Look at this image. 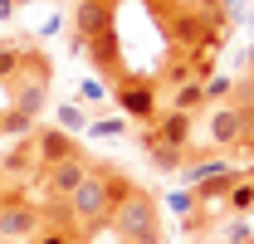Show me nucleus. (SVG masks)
I'll list each match as a JSON object with an SVG mask.
<instances>
[{"mask_svg": "<svg viewBox=\"0 0 254 244\" xmlns=\"http://www.w3.org/2000/svg\"><path fill=\"white\" fill-rule=\"evenodd\" d=\"M152 132H157L166 147L190 152V142H195V118H190V113H171V108H161L157 122H152Z\"/></svg>", "mask_w": 254, "mask_h": 244, "instance_id": "11", "label": "nucleus"}, {"mask_svg": "<svg viewBox=\"0 0 254 244\" xmlns=\"http://www.w3.org/2000/svg\"><path fill=\"white\" fill-rule=\"evenodd\" d=\"M132 190V181L123 176V166H93L88 171V181L78 185L64 205H49L44 220L49 225H68L73 235H98V230H108L113 225V210L123 205V195Z\"/></svg>", "mask_w": 254, "mask_h": 244, "instance_id": "1", "label": "nucleus"}, {"mask_svg": "<svg viewBox=\"0 0 254 244\" xmlns=\"http://www.w3.org/2000/svg\"><path fill=\"white\" fill-rule=\"evenodd\" d=\"M190 205H195V195H190V190H176V195H171V210L190 215Z\"/></svg>", "mask_w": 254, "mask_h": 244, "instance_id": "22", "label": "nucleus"}, {"mask_svg": "<svg viewBox=\"0 0 254 244\" xmlns=\"http://www.w3.org/2000/svg\"><path fill=\"white\" fill-rule=\"evenodd\" d=\"M15 113H25V118L39 122V113L49 108V59H44V49H25V63H20V73H15Z\"/></svg>", "mask_w": 254, "mask_h": 244, "instance_id": "4", "label": "nucleus"}, {"mask_svg": "<svg viewBox=\"0 0 254 244\" xmlns=\"http://www.w3.org/2000/svg\"><path fill=\"white\" fill-rule=\"evenodd\" d=\"M225 93H230V78H225V73H215V78L205 83V103H225Z\"/></svg>", "mask_w": 254, "mask_h": 244, "instance_id": "21", "label": "nucleus"}, {"mask_svg": "<svg viewBox=\"0 0 254 244\" xmlns=\"http://www.w3.org/2000/svg\"><path fill=\"white\" fill-rule=\"evenodd\" d=\"M15 5H39V0H15Z\"/></svg>", "mask_w": 254, "mask_h": 244, "instance_id": "30", "label": "nucleus"}, {"mask_svg": "<svg viewBox=\"0 0 254 244\" xmlns=\"http://www.w3.org/2000/svg\"><path fill=\"white\" fill-rule=\"evenodd\" d=\"M240 181H245V171H240V166H220L215 176H205L190 195H195V205H225V195H230Z\"/></svg>", "mask_w": 254, "mask_h": 244, "instance_id": "12", "label": "nucleus"}, {"mask_svg": "<svg viewBox=\"0 0 254 244\" xmlns=\"http://www.w3.org/2000/svg\"><path fill=\"white\" fill-rule=\"evenodd\" d=\"M108 230H113L123 244H161V210H157V200L132 185V190L123 195V205L113 210V225H108Z\"/></svg>", "mask_w": 254, "mask_h": 244, "instance_id": "3", "label": "nucleus"}, {"mask_svg": "<svg viewBox=\"0 0 254 244\" xmlns=\"http://www.w3.org/2000/svg\"><path fill=\"white\" fill-rule=\"evenodd\" d=\"M113 98H118V113L132 122H142V127H152L161 113V88L152 73H123L118 83H113Z\"/></svg>", "mask_w": 254, "mask_h": 244, "instance_id": "5", "label": "nucleus"}, {"mask_svg": "<svg viewBox=\"0 0 254 244\" xmlns=\"http://www.w3.org/2000/svg\"><path fill=\"white\" fill-rule=\"evenodd\" d=\"M44 225H49V220H44V210L34 205L30 195L10 190V200L0 205V244H30Z\"/></svg>", "mask_w": 254, "mask_h": 244, "instance_id": "6", "label": "nucleus"}, {"mask_svg": "<svg viewBox=\"0 0 254 244\" xmlns=\"http://www.w3.org/2000/svg\"><path fill=\"white\" fill-rule=\"evenodd\" d=\"M10 10H15V0H0V20H10Z\"/></svg>", "mask_w": 254, "mask_h": 244, "instance_id": "26", "label": "nucleus"}, {"mask_svg": "<svg viewBox=\"0 0 254 244\" xmlns=\"http://www.w3.org/2000/svg\"><path fill=\"white\" fill-rule=\"evenodd\" d=\"M250 20H254V15H250Z\"/></svg>", "mask_w": 254, "mask_h": 244, "instance_id": "32", "label": "nucleus"}, {"mask_svg": "<svg viewBox=\"0 0 254 244\" xmlns=\"http://www.w3.org/2000/svg\"><path fill=\"white\" fill-rule=\"evenodd\" d=\"M137 142H142V152L152 156V166H157V171H181V166H186V152H181V147H166L152 127H147V132H137Z\"/></svg>", "mask_w": 254, "mask_h": 244, "instance_id": "13", "label": "nucleus"}, {"mask_svg": "<svg viewBox=\"0 0 254 244\" xmlns=\"http://www.w3.org/2000/svg\"><path fill=\"white\" fill-rule=\"evenodd\" d=\"M118 10L113 5H98V0H78L73 10H68V44H73V54H83L88 44H93L103 30H113L118 20H113Z\"/></svg>", "mask_w": 254, "mask_h": 244, "instance_id": "7", "label": "nucleus"}, {"mask_svg": "<svg viewBox=\"0 0 254 244\" xmlns=\"http://www.w3.org/2000/svg\"><path fill=\"white\" fill-rule=\"evenodd\" d=\"M245 181H250V185H254V166H250V171H245Z\"/></svg>", "mask_w": 254, "mask_h": 244, "instance_id": "28", "label": "nucleus"}, {"mask_svg": "<svg viewBox=\"0 0 254 244\" xmlns=\"http://www.w3.org/2000/svg\"><path fill=\"white\" fill-rule=\"evenodd\" d=\"M83 54H88V63H93V73L103 78V83H118V78L127 73V59H123V39H118V25H113V30H103L93 44L83 49Z\"/></svg>", "mask_w": 254, "mask_h": 244, "instance_id": "9", "label": "nucleus"}, {"mask_svg": "<svg viewBox=\"0 0 254 244\" xmlns=\"http://www.w3.org/2000/svg\"><path fill=\"white\" fill-rule=\"evenodd\" d=\"M73 244H88V240H83V235H78V240H73Z\"/></svg>", "mask_w": 254, "mask_h": 244, "instance_id": "31", "label": "nucleus"}, {"mask_svg": "<svg viewBox=\"0 0 254 244\" xmlns=\"http://www.w3.org/2000/svg\"><path fill=\"white\" fill-rule=\"evenodd\" d=\"M127 132V118L118 113V118H98V122H88V137H123Z\"/></svg>", "mask_w": 254, "mask_h": 244, "instance_id": "18", "label": "nucleus"}, {"mask_svg": "<svg viewBox=\"0 0 254 244\" xmlns=\"http://www.w3.org/2000/svg\"><path fill=\"white\" fill-rule=\"evenodd\" d=\"M225 240H230V244H250V230H245V225H240V220H235V225H230V230H225Z\"/></svg>", "mask_w": 254, "mask_h": 244, "instance_id": "23", "label": "nucleus"}, {"mask_svg": "<svg viewBox=\"0 0 254 244\" xmlns=\"http://www.w3.org/2000/svg\"><path fill=\"white\" fill-rule=\"evenodd\" d=\"M30 142H34V156H39V171H44V166H59L68 156H83L78 152V137L64 132V127H34Z\"/></svg>", "mask_w": 254, "mask_h": 244, "instance_id": "10", "label": "nucleus"}, {"mask_svg": "<svg viewBox=\"0 0 254 244\" xmlns=\"http://www.w3.org/2000/svg\"><path fill=\"white\" fill-rule=\"evenodd\" d=\"M220 166H230V161H220V156H205V161H190V166H181V181H186V190H195L205 176H215Z\"/></svg>", "mask_w": 254, "mask_h": 244, "instance_id": "15", "label": "nucleus"}, {"mask_svg": "<svg viewBox=\"0 0 254 244\" xmlns=\"http://www.w3.org/2000/svg\"><path fill=\"white\" fill-rule=\"evenodd\" d=\"M10 200V181H5V171H0V205Z\"/></svg>", "mask_w": 254, "mask_h": 244, "instance_id": "25", "label": "nucleus"}, {"mask_svg": "<svg viewBox=\"0 0 254 244\" xmlns=\"http://www.w3.org/2000/svg\"><path fill=\"white\" fill-rule=\"evenodd\" d=\"M161 108H171V113H190V118H195V113L205 108V83L190 78V83H181V88L161 93Z\"/></svg>", "mask_w": 254, "mask_h": 244, "instance_id": "14", "label": "nucleus"}, {"mask_svg": "<svg viewBox=\"0 0 254 244\" xmlns=\"http://www.w3.org/2000/svg\"><path fill=\"white\" fill-rule=\"evenodd\" d=\"M108 98H113V93H108V83H103V78H88V83H83V103H88V108L108 103Z\"/></svg>", "mask_w": 254, "mask_h": 244, "instance_id": "20", "label": "nucleus"}, {"mask_svg": "<svg viewBox=\"0 0 254 244\" xmlns=\"http://www.w3.org/2000/svg\"><path fill=\"white\" fill-rule=\"evenodd\" d=\"M88 171H93L88 156H68V161H59V166H44V171H39V190H44V200H49V205H64L78 185L88 181Z\"/></svg>", "mask_w": 254, "mask_h": 244, "instance_id": "8", "label": "nucleus"}, {"mask_svg": "<svg viewBox=\"0 0 254 244\" xmlns=\"http://www.w3.org/2000/svg\"><path fill=\"white\" fill-rule=\"evenodd\" d=\"M250 73H254V44H250Z\"/></svg>", "mask_w": 254, "mask_h": 244, "instance_id": "29", "label": "nucleus"}, {"mask_svg": "<svg viewBox=\"0 0 254 244\" xmlns=\"http://www.w3.org/2000/svg\"><path fill=\"white\" fill-rule=\"evenodd\" d=\"M161 30H166V44L176 54H205L220 44L225 30V10H190V5H171L161 15Z\"/></svg>", "mask_w": 254, "mask_h": 244, "instance_id": "2", "label": "nucleus"}, {"mask_svg": "<svg viewBox=\"0 0 254 244\" xmlns=\"http://www.w3.org/2000/svg\"><path fill=\"white\" fill-rule=\"evenodd\" d=\"M59 127H64V132H73V137L88 132V108H83L78 98H73V103H59Z\"/></svg>", "mask_w": 254, "mask_h": 244, "instance_id": "16", "label": "nucleus"}, {"mask_svg": "<svg viewBox=\"0 0 254 244\" xmlns=\"http://www.w3.org/2000/svg\"><path fill=\"white\" fill-rule=\"evenodd\" d=\"M73 240H78V235H73L68 225H44V230H39L30 244H73Z\"/></svg>", "mask_w": 254, "mask_h": 244, "instance_id": "19", "label": "nucleus"}, {"mask_svg": "<svg viewBox=\"0 0 254 244\" xmlns=\"http://www.w3.org/2000/svg\"><path fill=\"white\" fill-rule=\"evenodd\" d=\"M98 5H113V10H118V5H123V0H98Z\"/></svg>", "mask_w": 254, "mask_h": 244, "instance_id": "27", "label": "nucleus"}, {"mask_svg": "<svg viewBox=\"0 0 254 244\" xmlns=\"http://www.w3.org/2000/svg\"><path fill=\"white\" fill-rule=\"evenodd\" d=\"M225 210L235 215V220H240V215H254V185H250V181H240L230 195H225Z\"/></svg>", "mask_w": 254, "mask_h": 244, "instance_id": "17", "label": "nucleus"}, {"mask_svg": "<svg viewBox=\"0 0 254 244\" xmlns=\"http://www.w3.org/2000/svg\"><path fill=\"white\" fill-rule=\"evenodd\" d=\"M142 5H147L152 15H166V10H171V5H181V0H142Z\"/></svg>", "mask_w": 254, "mask_h": 244, "instance_id": "24", "label": "nucleus"}]
</instances>
